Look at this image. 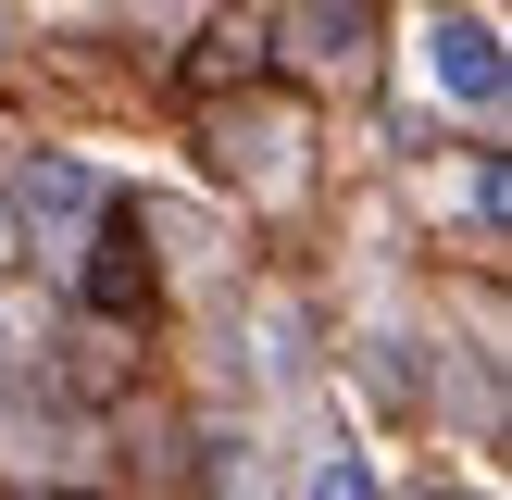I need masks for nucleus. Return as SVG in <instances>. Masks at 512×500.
Wrapping results in <instances>:
<instances>
[{
  "label": "nucleus",
  "instance_id": "nucleus-3",
  "mask_svg": "<svg viewBox=\"0 0 512 500\" xmlns=\"http://www.w3.org/2000/svg\"><path fill=\"white\" fill-rule=\"evenodd\" d=\"M13 350H25V313H13V300H0V363H13Z\"/></svg>",
  "mask_w": 512,
  "mask_h": 500
},
{
  "label": "nucleus",
  "instance_id": "nucleus-1",
  "mask_svg": "<svg viewBox=\"0 0 512 500\" xmlns=\"http://www.w3.org/2000/svg\"><path fill=\"white\" fill-rule=\"evenodd\" d=\"M13 213H25V238L38 250H88L100 238V213H113V188H100V163H75V150H13Z\"/></svg>",
  "mask_w": 512,
  "mask_h": 500
},
{
  "label": "nucleus",
  "instance_id": "nucleus-2",
  "mask_svg": "<svg viewBox=\"0 0 512 500\" xmlns=\"http://www.w3.org/2000/svg\"><path fill=\"white\" fill-rule=\"evenodd\" d=\"M425 88H438L450 113L500 125V100H512V75H500V25H488V13H438V25H425Z\"/></svg>",
  "mask_w": 512,
  "mask_h": 500
}]
</instances>
